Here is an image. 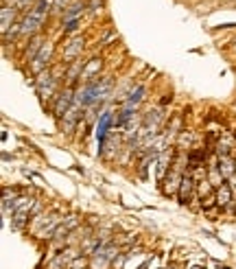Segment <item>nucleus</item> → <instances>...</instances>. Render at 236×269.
I'll list each match as a JSON object with an SVG mask.
<instances>
[{
  "label": "nucleus",
  "mask_w": 236,
  "mask_h": 269,
  "mask_svg": "<svg viewBox=\"0 0 236 269\" xmlns=\"http://www.w3.org/2000/svg\"><path fill=\"white\" fill-rule=\"evenodd\" d=\"M195 180L190 177L188 173H184L182 177V184H180V190H177V201L182 203V206H188L190 199H193V195H195Z\"/></svg>",
  "instance_id": "f03ea898"
},
{
  "label": "nucleus",
  "mask_w": 236,
  "mask_h": 269,
  "mask_svg": "<svg viewBox=\"0 0 236 269\" xmlns=\"http://www.w3.org/2000/svg\"><path fill=\"white\" fill-rule=\"evenodd\" d=\"M232 42H234V46H236V39H232Z\"/></svg>",
  "instance_id": "2f4dec72"
},
{
  "label": "nucleus",
  "mask_w": 236,
  "mask_h": 269,
  "mask_svg": "<svg viewBox=\"0 0 236 269\" xmlns=\"http://www.w3.org/2000/svg\"><path fill=\"white\" fill-rule=\"evenodd\" d=\"M90 269H111V260L101 254H94L90 258Z\"/></svg>",
  "instance_id": "6ab92c4d"
},
{
  "label": "nucleus",
  "mask_w": 236,
  "mask_h": 269,
  "mask_svg": "<svg viewBox=\"0 0 236 269\" xmlns=\"http://www.w3.org/2000/svg\"><path fill=\"white\" fill-rule=\"evenodd\" d=\"M188 269H201V267H197V265H193V267H188Z\"/></svg>",
  "instance_id": "7c9ffc66"
},
{
  "label": "nucleus",
  "mask_w": 236,
  "mask_h": 269,
  "mask_svg": "<svg viewBox=\"0 0 236 269\" xmlns=\"http://www.w3.org/2000/svg\"><path fill=\"white\" fill-rule=\"evenodd\" d=\"M16 13H18L16 7L3 5V9H0V22H3V24H0V31H3V35H7L11 26L16 24Z\"/></svg>",
  "instance_id": "6e6552de"
},
{
  "label": "nucleus",
  "mask_w": 236,
  "mask_h": 269,
  "mask_svg": "<svg viewBox=\"0 0 236 269\" xmlns=\"http://www.w3.org/2000/svg\"><path fill=\"white\" fill-rule=\"evenodd\" d=\"M173 149H166L160 153V162H157V175H160V180H164V175H166V169L170 167V162H173Z\"/></svg>",
  "instance_id": "4468645a"
},
{
  "label": "nucleus",
  "mask_w": 236,
  "mask_h": 269,
  "mask_svg": "<svg viewBox=\"0 0 236 269\" xmlns=\"http://www.w3.org/2000/svg\"><path fill=\"white\" fill-rule=\"evenodd\" d=\"M79 223H81V219H79L77 214H68V217H64L62 226L68 230V232H75V230H79Z\"/></svg>",
  "instance_id": "aec40b11"
},
{
  "label": "nucleus",
  "mask_w": 236,
  "mask_h": 269,
  "mask_svg": "<svg viewBox=\"0 0 236 269\" xmlns=\"http://www.w3.org/2000/svg\"><path fill=\"white\" fill-rule=\"evenodd\" d=\"M44 37H42V33H37V35H33L31 39H29V46L24 48V62H29V64H33L35 62V57L39 55V50L44 48Z\"/></svg>",
  "instance_id": "0eeeda50"
},
{
  "label": "nucleus",
  "mask_w": 236,
  "mask_h": 269,
  "mask_svg": "<svg viewBox=\"0 0 236 269\" xmlns=\"http://www.w3.org/2000/svg\"><path fill=\"white\" fill-rule=\"evenodd\" d=\"M72 105H75V92H72L70 88L57 92V98H55V103H52V116L64 118Z\"/></svg>",
  "instance_id": "f257e3e1"
},
{
  "label": "nucleus",
  "mask_w": 236,
  "mask_h": 269,
  "mask_svg": "<svg viewBox=\"0 0 236 269\" xmlns=\"http://www.w3.org/2000/svg\"><path fill=\"white\" fill-rule=\"evenodd\" d=\"M219 157V171L223 173L225 180H229L234 173H236V157L232 155H216Z\"/></svg>",
  "instance_id": "9b49d317"
},
{
  "label": "nucleus",
  "mask_w": 236,
  "mask_h": 269,
  "mask_svg": "<svg viewBox=\"0 0 236 269\" xmlns=\"http://www.w3.org/2000/svg\"><path fill=\"white\" fill-rule=\"evenodd\" d=\"M127 258H129V254L121 252L114 260H111V269H125V265H127Z\"/></svg>",
  "instance_id": "5701e85b"
},
{
  "label": "nucleus",
  "mask_w": 236,
  "mask_h": 269,
  "mask_svg": "<svg viewBox=\"0 0 236 269\" xmlns=\"http://www.w3.org/2000/svg\"><path fill=\"white\" fill-rule=\"evenodd\" d=\"M79 24H81V20H70V22H64V33H72L79 29Z\"/></svg>",
  "instance_id": "a878e982"
},
{
  "label": "nucleus",
  "mask_w": 236,
  "mask_h": 269,
  "mask_svg": "<svg viewBox=\"0 0 236 269\" xmlns=\"http://www.w3.org/2000/svg\"><path fill=\"white\" fill-rule=\"evenodd\" d=\"M107 123H109V114L105 112V114L101 116V123H98V131H96V134H98V140H101V142H103V138H105V131H107Z\"/></svg>",
  "instance_id": "4be33fe9"
},
{
  "label": "nucleus",
  "mask_w": 236,
  "mask_h": 269,
  "mask_svg": "<svg viewBox=\"0 0 236 269\" xmlns=\"http://www.w3.org/2000/svg\"><path fill=\"white\" fill-rule=\"evenodd\" d=\"M214 195H216V206H219V208H227L229 203H232V199H234V190L229 188L227 182L223 184V186L216 188Z\"/></svg>",
  "instance_id": "9d476101"
},
{
  "label": "nucleus",
  "mask_w": 236,
  "mask_h": 269,
  "mask_svg": "<svg viewBox=\"0 0 236 269\" xmlns=\"http://www.w3.org/2000/svg\"><path fill=\"white\" fill-rule=\"evenodd\" d=\"M20 22H22V33H20V35L22 37H33V35H37L39 33V29H42V22L44 20L42 18H37L35 13H26V16L20 20Z\"/></svg>",
  "instance_id": "7ed1b4c3"
},
{
  "label": "nucleus",
  "mask_w": 236,
  "mask_h": 269,
  "mask_svg": "<svg viewBox=\"0 0 236 269\" xmlns=\"http://www.w3.org/2000/svg\"><path fill=\"white\" fill-rule=\"evenodd\" d=\"M234 105H236V101H234Z\"/></svg>",
  "instance_id": "473e14b6"
},
{
  "label": "nucleus",
  "mask_w": 236,
  "mask_h": 269,
  "mask_svg": "<svg viewBox=\"0 0 236 269\" xmlns=\"http://www.w3.org/2000/svg\"><path fill=\"white\" fill-rule=\"evenodd\" d=\"M88 9V5L85 3H70L68 9H66L64 13V22H70V20H79V16Z\"/></svg>",
  "instance_id": "dca6fc26"
},
{
  "label": "nucleus",
  "mask_w": 236,
  "mask_h": 269,
  "mask_svg": "<svg viewBox=\"0 0 236 269\" xmlns=\"http://www.w3.org/2000/svg\"><path fill=\"white\" fill-rule=\"evenodd\" d=\"M190 140H193V136H190V134H182V138H180V147H184V144L188 147Z\"/></svg>",
  "instance_id": "cd10ccee"
},
{
  "label": "nucleus",
  "mask_w": 236,
  "mask_h": 269,
  "mask_svg": "<svg viewBox=\"0 0 236 269\" xmlns=\"http://www.w3.org/2000/svg\"><path fill=\"white\" fill-rule=\"evenodd\" d=\"M98 70H101V57H92V59H90V64H85L81 79H90V77H94Z\"/></svg>",
  "instance_id": "f3484780"
},
{
  "label": "nucleus",
  "mask_w": 236,
  "mask_h": 269,
  "mask_svg": "<svg viewBox=\"0 0 236 269\" xmlns=\"http://www.w3.org/2000/svg\"><path fill=\"white\" fill-rule=\"evenodd\" d=\"M142 98H144V85H138V88H134V90L129 92L127 103H125V110L136 112V110H138V105L142 103Z\"/></svg>",
  "instance_id": "f8f14e48"
},
{
  "label": "nucleus",
  "mask_w": 236,
  "mask_h": 269,
  "mask_svg": "<svg viewBox=\"0 0 236 269\" xmlns=\"http://www.w3.org/2000/svg\"><path fill=\"white\" fill-rule=\"evenodd\" d=\"M5 3H7V0H5Z\"/></svg>",
  "instance_id": "72a5a7b5"
},
{
  "label": "nucleus",
  "mask_w": 236,
  "mask_h": 269,
  "mask_svg": "<svg viewBox=\"0 0 236 269\" xmlns=\"http://www.w3.org/2000/svg\"><path fill=\"white\" fill-rule=\"evenodd\" d=\"M37 0H13V7H16L18 11H22L26 9V7H35Z\"/></svg>",
  "instance_id": "b1692460"
},
{
  "label": "nucleus",
  "mask_w": 236,
  "mask_h": 269,
  "mask_svg": "<svg viewBox=\"0 0 236 269\" xmlns=\"http://www.w3.org/2000/svg\"><path fill=\"white\" fill-rule=\"evenodd\" d=\"M35 92L39 94V98H42V103H50L52 98H57L55 92H59V79H55L50 85H46V88H39Z\"/></svg>",
  "instance_id": "ddd939ff"
},
{
  "label": "nucleus",
  "mask_w": 236,
  "mask_h": 269,
  "mask_svg": "<svg viewBox=\"0 0 236 269\" xmlns=\"http://www.w3.org/2000/svg\"><path fill=\"white\" fill-rule=\"evenodd\" d=\"M79 118H81V105H72V107L68 110V114H66L62 118V131H66V134H70L72 129L77 127V123H79Z\"/></svg>",
  "instance_id": "1a4fd4ad"
},
{
  "label": "nucleus",
  "mask_w": 236,
  "mask_h": 269,
  "mask_svg": "<svg viewBox=\"0 0 236 269\" xmlns=\"http://www.w3.org/2000/svg\"><path fill=\"white\" fill-rule=\"evenodd\" d=\"M227 182H229V188H232V190H234V193H236V173H234L232 177H229V180H227Z\"/></svg>",
  "instance_id": "c85d7f7f"
},
{
  "label": "nucleus",
  "mask_w": 236,
  "mask_h": 269,
  "mask_svg": "<svg viewBox=\"0 0 236 269\" xmlns=\"http://www.w3.org/2000/svg\"><path fill=\"white\" fill-rule=\"evenodd\" d=\"M182 177L184 173L180 169H170L168 175H164V195H177V190H180V184H182Z\"/></svg>",
  "instance_id": "39448f33"
},
{
  "label": "nucleus",
  "mask_w": 236,
  "mask_h": 269,
  "mask_svg": "<svg viewBox=\"0 0 236 269\" xmlns=\"http://www.w3.org/2000/svg\"><path fill=\"white\" fill-rule=\"evenodd\" d=\"M103 3H105V0H90V3H88V11L90 13H98L103 9Z\"/></svg>",
  "instance_id": "393cba45"
},
{
  "label": "nucleus",
  "mask_w": 236,
  "mask_h": 269,
  "mask_svg": "<svg viewBox=\"0 0 236 269\" xmlns=\"http://www.w3.org/2000/svg\"><path fill=\"white\" fill-rule=\"evenodd\" d=\"M201 206H203V210L216 206V195H210V197H206V199H201Z\"/></svg>",
  "instance_id": "bb28decb"
},
{
  "label": "nucleus",
  "mask_w": 236,
  "mask_h": 269,
  "mask_svg": "<svg viewBox=\"0 0 236 269\" xmlns=\"http://www.w3.org/2000/svg\"><path fill=\"white\" fill-rule=\"evenodd\" d=\"M212 184H210L208 180H203V182H199V184H197V195H199L201 197V199H206V197H210V195H214L212 193Z\"/></svg>",
  "instance_id": "412c9836"
},
{
  "label": "nucleus",
  "mask_w": 236,
  "mask_h": 269,
  "mask_svg": "<svg viewBox=\"0 0 236 269\" xmlns=\"http://www.w3.org/2000/svg\"><path fill=\"white\" fill-rule=\"evenodd\" d=\"M31 13H35L37 18H42V20H46V16L50 13V0H37L35 3V7L31 9Z\"/></svg>",
  "instance_id": "a211bd4d"
},
{
  "label": "nucleus",
  "mask_w": 236,
  "mask_h": 269,
  "mask_svg": "<svg viewBox=\"0 0 236 269\" xmlns=\"http://www.w3.org/2000/svg\"><path fill=\"white\" fill-rule=\"evenodd\" d=\"M3 160H5V162H9V160H13V155H9V153H3Z\"/></svg>",
  "instance_id": "c756f323"
},
{
  "label": "nucleus",
  "mask_w": 236,
  "mask_h": 269,
  "mask_svg": "<svg viewBox=\"0 0 236 269\" xmlns=\"http://www.w3.org/2000/svg\"><path fill=\"white\" fill-rule=\"evenodd\" d=\"M83 68H85V59H77V62H72V66L66 70V81H68V83L77 81V79L83 75Z\"/></svg>",
  "instance_id": "2eb2a0df"
},
{
  "label": "nucleus",
  "mask_w": 236,
  "mask_h": 269,
  "mask_svg": "<svg viewBox=\"0 0 236 269\" xmlns=\"http://www.w3.org/2000/svg\"><path fill=\"white\" fill-rule=\"evenodd\" d=\"M83 46H85V39L83 37H72L68 44H66L64 48V62H77L79 57H81L83 52Z\"/></svg>",
  "instance_id": "423d86ee"
},
{
  "label": "nucleus",
  "mask_w": 236,
  "mask_h": 269,
  "mask_svg": "<svg viewBox=\"0 0 236 269\" xmlns=\"http://www.w3.org/2000/svg\"><path fill=\"white\" fill-rule=\"evenodd\" d=\"M50 57H52V44H50V42H46V44H44V48L39 50V55L35 57V62L31 64V70L35 72V75H39V72H44V70H48Z\"/></svg>",
  "instance_id": "20e7f679"
}]
</instances>
